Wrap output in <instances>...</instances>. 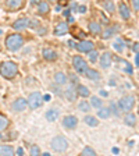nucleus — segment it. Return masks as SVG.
<instances>
[{
    "label": "nucleus",
    "instance_id": "obj_54",
    "mask_svg": "<svg viewBox=\"0 0 139 156\" xmlns=\"http://www.w3.org/2000/svg\"><path fill=\"white\" fill-rule=\"evenodd\" d=\"M49 2H56V0H49Z\"/></svg>",
    "mask_w": 139,
    "mask_h": 156
},
{
    "label": "nucleus",
    "instance_id": "obj_28",
    "mask_svg": "<svg viewBox=\"0 0 139 156\" xmlns=\"http://www.w3.org/2000/svg\"><path fill=\"white\" fill-rule=\"evenodd\" d=\"M85 123H86L88 126H91V127H96L97 124H99V121H97L95 117H92V116H86L85 117Z\"/></svg>",
    "mask_w": 139,
    "mask_h": 156
},
{
    "label": "nucleus",
    "instance_id": "obj_19",
    "mask_svg": "<svg viewBox=\"0 0 139 156\" xmlns=\"http://www.w3.org/2000/svg\"><path fill=\"white\" fill-rule=\"evenodd\" d=\"M0 155H3V156H11L14 155V151L11 146L9 145H2L0 146Z\"/></svg>",
    "mask_w": 139,
    "mask_h": 156
},
{
    "label": "nucleus",
    "instance_id": "obj_37",
    "mask_svg": "<svg viewBox=\"0 0 139 156\" xmlns=\"http://www.w3.org/2000/svg\"><path fill=\"white\" fill-rule=\"evenodd\" d=\"M132 6L135 11H139V0H132Z\"/></svg>",
    "mask_w": 139,
    "mask_h": 156
},
{
    "label": "nucleus",
    "instance_id": "obj_2",
    "mask_svg": "<svg viewBox=\"0 0 139 156\" xmlns=\"http://www.w3.org/2000/svg\"><path fill=\"white\" fill-rule=\"evenodd\" d=\"M24 43V39L21 35H17V34H13V35H9L6 39V48L11 52H16L18 50Z\"/></svg>",
    "mask_w": 139,
    "mask_h": 156
},
{
    "label": "nucleus",
    "instance_id": "obj_38",
    "mask_svg": "<svg viewBox=\"0 0 139 156\" xmlns=\"http://www.w3.org/2000/svg\"><path fill=\"white\" fill-rule=\"evenodd\" d=\"M29 27H32V28H36V27H39V23L36 21V20H33V21H29Z\"/></svg>",
    "mask_w": 139,
    "mask_h": 156
},
{
    "label": "nucleus",
    "instance_id": "obj_49",
    "mask_svg": "<svg viewBox=\"0 0 139 156\" xmlns=\"http://www.w3.org/2000/svg\"><path fill=\"white\" fill-rule=\"evenodd\" d=\"M68 43H70V46H71V48H75V45H74V42H72V41H70Z\"/></svg>",
    "mask_w": 139,
    "mask_h": 156
},
{
    "label": "nucleus",
    "instance_id": "obj_34",
    "mask_svg": "<svg viewBox=\"0 0 139 156\" xmlns=\"http://www.w3.org/2000/svg\"><path fill=\"white\" fill-rule=\"evenodd\" d=\"M89 53V60H91V62H96L97 60V55H99V53L96 52V50H93V49H92L91 52H88Z\"/></svg>",
    "mask_w": 139,
    "mask_h": 156
},
{
    "label": "nucleus",
    "instance_id": "obj_47",
    "mask_svg": "<svg viewBox=\"0 0 139 156\" xmlns=\"http://www.w3.org/2000/svg\"><path fill=\"white\" fill-rule=\"evenodd\" d=\"M63 14H64L65 17H68V16H70V10L67 9V10H65V11H64V13H63Z\"/></svg>",
    "mask_w": 139,
    "mask_h": 156
},
{
    "label": "nucleus",
    "instance_id": "obj_32",
    "mask_svg": "<svg viewBox=\"0 0 139 156\" xmlns=\"http://www.w3.org/2000/svg\"><path fill=\"white\" fill-rule=\"evenodd\" d=\"M116 31H117V27H114V28H107V29H106V32L103 34V38H104V39L110 38V36L113 35V34L116 32Z\"/></svg>",
    "mask_w": 139,
    "mask_h": 156
},
{
    "label": "nucleus",
    "instance_id": "obj_8",
    "mask_svg": "<svg viewBox=\"0 0 139 156\" xmlns=\"http://www.w3.org/2000/svg\"><path fill=\"white\" fill-rule=\"evenodd\" d=\"M78 124V119L75 116H65L63 119V126L65 128H75Z\"/></svg>",
    "mask_w": 139,
    "mask_h": 156
},
{
    "label": "nucleus",
    "instance_id": "obj_33",
    "mask_svg": "<svg viewBox=\"0 0 139 156\" xmlns=\"http://www.w3.org/2000/svg\"><path fill=\"white\" fill-rule=\"evenodd\" d=\"M91 102H92V105H93L95 107H97V109L102 106V99H99L97 96H92L91 98Z\"/></svg>",
    "mask_w": 139,
    "mask_h": 156
},
{
    "label": "nucleus",
    "instance_id": "obj_40",
    "mask_svg": "<svg viewBox=\"0 0 139 156\" xmlns=\"http://www.w3.org/2000/svg\"><path fill=\"white\" fill-rule=\"evenodd\" d=\"M17 155H19V156L24 155V149H23V148H18V149H17Z\"/></svg>",
    "mask_w": 139,
    "mask_h": 156
},
{
    "label": "nucleus",
    "instance_id": "obj_36",
    "mask_svg": "<svg viewBox=\"0 0 139 156\" xmlns=\"http://www.w3.org/2000/svg\"><path fill=\"white\" fill-rule=\"evenodd\" d=\"M123 64H124V68H125L127 73H132V67H131L128 63H127V62H123Z\"/></svg>",
    "mask_w": 139,
    "mask_h": 156
},
{
    "label": "nucleus",
    "instance_id": "obj_23",
    "mask_svg": "<svg viewBox=\"0 0 139 156\" xmlns=\"http://www.w3.org/2000/svg\"><path fill=\"white\" fill-rule=\"evenodd\" d=\"M77 92H78V95H81V96H84V98L89 96V89H88L85 85H78V87H77Z\"/></svg>",
    "mask_w": 139,
    "mask_h": 156
},
{
    "label": "nucleus",
    "instance_id": "obj_27",
    "mask_svg": "<svg viewBox=\"0 0 139 156\" xmlns=\"http://www.w3.org/2000/svg\"><path fill=\"white\" fill-rule=\"evenodd\" d=\"M49 11V4L45 3V2H40L39 3V7H38V13L39 14H46Z\"/></svg>",
    "mask_w": 139,
    "mask_h": 156
},
{
    "label": "nucleus",
    "instance_id": "obj_3",
    "mask_svg": "<svg viewBox=\"0 0 139 156\" xmlns=\"http://www.w3.org/2000/svg\"><path fill=\"white\" fill-rule=\"evenodd\" d=\"M52 148L56 152H64L68 148V141L64 136H56L52 140Z\"/></svg>",
    "mask_w": 139,
    "mask_h": 156
},
{
    "label": "nucleus",
    "instance_id": "obj_52",
    "mask_svg": "<svg viewBox=\"0 0 139 156\" xmlns=\"http://www.w3.org/2000/svg\"><path fill=\"white\" fill-rule=\"evenodd\" d=\"M134 49H135V50H139V45H135L134 46Z\"/></svg>",
    "mask_w": 139,
    "mask_h": 156
},
{
    "label": "nucleus",
    "instance_id": "obj_53",
    "mask_svg": "<svg viewBox=\"0 0 139 156\" xmlns=\"http://www.w3.org/2000/svg\"><path fill=\"white\" fill-rule=\"evenodd\" d=\"M2 34H3V31H2V29H0V35H2Z\"/></svg>",
    "mask_w": 139,
    "mask_h": 156
},
{
    "label": "nucleus",
    "instance_id": "obj_10",
    "mask_svg": "<svg viewBox=\"0 0 139 156\" xmlns=\"http://www.w3.org/2000/svg\"><path fill=\"white\" fill-rule=\"evenodd\" d=\"M28 27H29V20L28 18H19L13 24V28L17 29V31H24V29H26Z\"/></svg>",
    "mask_w": 139,
    "mask_h": 156
},
{
    "label": "nucleus",
    "instance_id": "obj_39",
    "mask_svg": "<svg viewBox=\"0 0 139 156\" xmlns=\"http://www.w3.org/2000/svg\"><path fill=\"white\" fill-rule=\"evenodd\" d=\"M78 11H79V13H85V11H86V7H85V6H79Z\"/></svg>",
    "mask_w": 139,
    "mask_h": 156
},
{
    "label": "nucleus",
    "instance_id": "obj_25",
    "mask_svg": "<svg viewBox=\"0 0 139 156\" xmlns=\"http://www.w3.org/2000/svg\"><path fill=\"white\" fill-rule=\"evenodd\" d=\"M103 6H104V9H106L109 13H113L114 10H116V6H114V3L111 2V0H104Z\"/></svg>",
    "mask_w": 139,
    "mask_h": 156
},
{
    "label": "nucleus",
    "instance_id": "obj_1",
    "mask_svg": "<svg viewBox=\"0 0 139 156\" xmlns=\"http://www.w3.org/2000/svg\"><path fill=\"white\" fill-rule=\"evenodd\" d=\"M18 73V67L13 62H4L0 64V75L4 78H13Z\"/></svg>",
    "mask_w": 139,
    "mask_h": 156
},
{
    "label": "nucleus",
    "instance_id": "obj_12",
    "mask_svg": "<svg viewBox=\"0 0 139 156\" xmlns=\"http://www.w3.org/2000/svg\"><path fill=\"white\" fill-rule=\"evenodd\" d=\"M77 95H78L77 88H74V85H70V87L67 88V91H65V98H67L68 101L74 102L75 99H77Z\"/></svg>",
    "mask_w": 139,
    "mask_h": 156
},
{
    "label": "nucleus",
    "instance_id": "obj_14",
    "mask_svg": "<svg viewBox=\"0 0 139 156\" xmlns=\"http://www.w3.org/2000/svg\"><path fill=\"white\" fill-rule=\"evenodd\" d=\"M67 31H68V25L65 23H60L57 27L54 28V34L57 36H63V35H65L67 34Z\"/></svg>",
    "mask_w": 139,
    "mask_h": 156
},
{
    "label": "nucleus",
    "instance_id": "obj_6",
    "mask_svg": "<svg viewBox=\"0 0 139 156\" xmlns=\"http://www.w3.org/2000/svg\"><path fill=\"white\" fill-rule=\"evenodd\" d=\"M134 105H135V98L134 96H125L123 98L120 102H118V106L123 112H130L134 109Z\"/></svg>",
    "mask_w": 139,
    "mask_h": 156
},
{
    "label": "nucleus",
    "instance_id": "obj_7",
    "mask_svg": "<svg viewBox=\"0 0 139 156\" xmlns=\"http://www.w3.org/2000/svg\"><path fill=\"white\" fill-rule=\"evenodd\" d=\"M26 106H28V102H26V99H23V98H19V99L14 101L13 105H11V107H13L14 112H23V110H25Z\"/></svg>",
    "mask_w": 139,
    "mask_h": 156
},
{
    "label": "nucleus",
    "instance_id": "obj_51",
    "mask_svg": "<svg viewBox=\"0 0 139 156\" xmlns=\"http://www.w3.org/2000/svg\"><path fill=\"white\" fill-rule=\"evenodd\" d=\"M113 152L114 153H118V148H113Z\"/></svg>",
    "mask_w": 139,
    "mask_h": 156
},
{
    "label": "nucleus",
    "instance_id": "obj_21",
    "mask_svg": "<svg viewBox=\"0 0 139 156\" xmlns=\"http://www.w3.org/2000/svg\"><path fill=\"white\" fill-rule=\"evenodd\" d=\"M54 81L57 82V84H65V82H67V75H65L64 73H56Z\"/></svg>",
    "mask_w": 139,
    "mask_h": 156
},
{
    "label": "nucleus",
    "instance_id": "obj_46",
    "mask_svg": "<svg viewBox=\"0 0 139 156\" xmlns=\"http://www.w3.org/2000/svg\"><path fill=\"white\" fill-rule=\"evenodd\" d=\"M135 62H136V66H139V53L136 55V57H135Z\"/></svg>",
    "mask_w": 139,
    "mask_h": 156
},
{
    "label": "nucleus",
    "instance_id": "obj_43",
    "mask_svg": "<svg viewBox=\"0 0 139 156\" xmlns=\"http://www.w3.org/2000/svg\"><path fill=\"white\" fill-rule=\"evenodd\" d=\"M43 99H45V102H49L50 99H52V96H50V95H45V98H43Z\"/></svg>",
    "mask_w": 139,
    "mask_h": 156
},
{
    "label": "nucleus",
    "instance_id": "obj_24",
    "mask_svg": "<svg viewBox=\"0 0 139 156\" xmlns=\"http://www.w3.org/2000/svg\"><path fill=\"white\" fill-rule=\"evenodd\" d=\"M124 121H125V124L127 126H131V127H134L135 126V121H136V119H135V116L134 114H131V113H128L125 116V119H124Z\"/></svg>",
    "mask_w": 139,
    "mask_h": 156
},
{
    "label": "nucleus",
    "instance_id": "obj_11",
    "mask_svg": "<svg viewBox=\"0 0 139 156\" xmlns=\"http://www.w3.org/2000/svg\"><path fill=\"white\" fill-rule=\"evenodd\" d=\"M111 55L109 52H106V53H103L102 55V57H100V66L103 68H107V67H110L111 66Z\"/></svg>",
    "mask_w": 139,
    "mask_h": 156
},
{
    "label": "nucleus",
    "instance_id": "obj_41",
    "mask_svg": "<svg viewBox=\"0 0 139 156\" xmlns=\"http://www.w3.org/2000/svg\"><path fill=\"white\" fill-rule=\"evenodd\" d=\"M38 34H39V35H43V34H46V28H39Z\"/></svg>",
    "mask_w": 139,
    "mask_h": 156
},
{
    "label": "nucleus",
    "instance_id": "obj_13",
    "mask_svg": "<svg viewBox=\"0 0 139 156\" xmlns=\"http://www.w3.org/2000/svg\"><path fill=\"white\" fill-rule=\"evenodd\" d=\"M42 55L46 60H49V62H53V60L57 58V53H56V50H53V49H43Z\"/></svg>",
    "mask_w": 139,
    "mask_h": 156
},
{
    "label": "nucleus",
    "instance_id": "obj_42",
    "mask_svg": "<svg viewBox=\"0 0 139 156\" xmlns=\"http://www.w3.org/2000/svg\"><path fill=\"white\" fill-rule=\"evenodd\" d=\"M70 77H71V80H72V82H77V81H78V78H77V75H75V74H72V75H70Z\"/></svg>",
    "mask_w": 139,
    "mask_h": 156
},
{
    "label": "nucleus",
    "instance_id": "obj_29",
    "mask_svg": "<svg viewBox=\"0 0 139 156\" xmlns=\"http://www.w3.org/2000/svg\"><path fill=\"white\" fill-rule=\"evenodd\" d=\"M113 46H114V49H116V50H118V52H123L124 48H125V45H124V42L121 41V39H117L116 42L113 43Z\"/></svg>",
    "mask_w": 139,
    "mask_h": 156
},
{
    "label": "nucleus",
    "instance_id": "obj_31",
    "mask_svg": "<svg viewBox=\"0 0 139 156\" xmlns=\"http://www.w3.org/2000/svg\"><path fill=\"white\" fill-rule=\"evenodd\" d=\"M82 155H84V156H95V155H96V152H95L92 148L86 146V148H84V151H82Z\"/></svg>",
    "mask_w": 139,
    "mask_h": 156
},
{
    "label": "nucleus",
    "instance_id": "obj_45",
    "mask_svg": "<svg viewBox=\"0 0 139 156\" xmlns=\"http://www.w3.org/2000/svg\"><path fill=\"white\" fill-rule=\"evenodd\" d=\"M40 2H42V0H31V3L32 4H39Z\"/></svg>",
    "mask_w": 139,
    "mask_h": 156
},
{
    "label": "nucleus",
    "instance_id": "obj_48",
    "mask_svg": "<svg viewBox=\"0 0 139 156\" xmlns=\"http://www.w3.org/2000/svg\"><path fill=\"white\" fill-rule=\"evenodd\" d=\"M100 95L102 96H107V92L106 91H100Z\"/></svg>",
    "mask_w": 139,
    "mask_h": 156
},
{
    "label": "nucleus",
    "instance_id": "obj_44",
    "mask_svg": "<svg viewBox=\"0 0 139 156\" xmlns=\"http://www.w3.org/2000/svg\"><path fill=\"white\" fill-rule=\"evenodd\" d=\"M111 109H113V112H114V113H116V114H118V110H117V109H116V105H111Z\"/></svg>",
    "mask_w": 139,
    "mask_h": 156
},
{
    "label": "nucleus",
    "instance_id": "obj_17",
    "mask_svg": "<svg viewBox=\"0 0 139 156\" xmlns=\"http://www.w3.org/2000/svg\"><path fill=\"white\" fill-rule=\"evenodd\" d=\"M7 6L11 10H18L24 6V0H7Z\"/></svg>",
    "mask_w": 139,
    "mask_h": 156
},
{
    "label": "nucleus",
    "instance_id": "obj_5",
    "mask_svg": "<svg viewBox=\"0 0 139 156\" xmlns=\"http://www.w3.org/2000/svg\"><path fill=\"white\" fill-rule=\"evenodd\" d=\"M72 66H74L75 71H77L78 74H82V73H85L88 70V63L85 62L81 56H75V57L72 58Z\"/></svg>",
    "mask_w": 139,
    "mask_h": 156
},
{
    "label": "nucleus",
    "instance_id": "obj_35",
    "mask_svg": "<svg viewBox=\"0 0 139 156\" xmlns=\"http://www.w3.org/2000/svg\"><path fill=\"white\" fill-rule=\"evenodd\" d=\"M31 155H33V156L40 155V149H39L38 146H32V148H31Z\"/></svg>",
    "mask_w": 139,
    "mask_h": 156
},
{
    "label": "nucleus",
    "instance_id": "obj_26",
    "mask_svg": "<svg viewBox=\"0 0 139 156\" xmlns=\"http://www.w3.org/2000/svg\"><path fill=\"white\" fill-rule=\"evenodd\" d=\"M7 126H9V119L6 116H3V114H0V131L6 130Z\"/></svg>",
    "mask_w": 139,
    "mask_h": 156
},
{
    "label": "nucleus",
    "instance_id": "obj_15",
    "mask_svg": "<svg viewBox=\"0 0 139 156\" xmlns=\"http://www.w3.org/2000/svg\"><path fill=\"white\" fill-rule=\"evenodd\" d=\"M118 9H120V16L123 17L124 20H128L131 17V11H130V9H128V6H127L125 3H121L120 6H118Z\"/></svg>",
    "mask_w": 139,
    "mask_h": 156
},
{
    "label": "nucleus",
    "instance_id": "obj_4",
    "mask_svg": "<svg viewBox=\"0 0 139 156\" xmlns=\"http://www.w3.org/2000/svg\"><path fill=\"white\" fill-rule=\"evenodd\" d=\"M26 102H28V106L31 107V109H38V107L43 103V96L39 94V92H33V94L29 95Z\"/></svg>",
    "mask_w": 139,
    "mask_h": 156
},
{
    "label": "nucleus",
    "instance_id": "obj_20",
    "mask_svg": "<svg viewBox=\"0 0 139 156\" xmlns=\"http://www.w3.org/2000/svg\"><path fill=\"white\" fill-rule=\"evenodd\" d=\"M111 110L109 109V107H99V110H97V116L100 117V119H107V117L110 116Z\"/></svg>",
    "mask_w": 139,
    "mask_h": 156
},
{
    "label": "nucleus",
    "instance_id": "obj_16",
    "mask_svg": "<svg viewBox=\"0 0 139 156\" xmlns=\"http://www.w3.org/2000/svg\"><path fill=\"white\" fill-rule=\"evenodd\" d=\"M58 110L57 109H49L47 112H46V120L47 121H56L58 119Z\"/></svg>",
    "mask_w": 139,
    "mask_h": 156
},
{
    "label": "nucleus",
    "instance_id": "obj_50",
    "mask_svg": "<svg viewBox=\"0 0 139 156\" xmlns=\"http://www.w3.org/2000/svg\"><path fill=\"white\" fill-rule=\"evenodd\" d=\"M67 2H68V0H60V4H65Z\"/></svg>",
    "mask_w": 139,
    "mask_h": 156
},
{
    "label": "nucleus",
    "instance_id": "obj_55",
    "mask_svg": "<svg viewBox=\"0 0 139 156\" xmlns=\"http://www.w3.org/2000/svg\"><path fill=\"white\" fill-rule=\"evenodd\" d=\"M0 140H2V135H0Z\"/></svg>",
    "mask_w": 139,
    "mask_h": 156
},
{
    "label": "nucleus",
    "instance_id": "obj_22",
    "mask_svg": "<svg viewBox=\"0 0 139 156\" xmlns=\"http://www.w3.org/2000/svg\"><path fill=\"white\" fill-rule=\"evenodd\" d=\"M89 31H91L92 34H95V35H96V34H100L102 32V28H100V24H97V23H91L89 24Z\"/></svg>",
    "mask_w": 139,
    "mask_h": 156
},
{
    "label": "nucleus",
    "instance_id": "obj_30",
    "mask_svg": "<svg viewBox=\"0 0 139 156\" xmlns=\"http://www.w3.org/2000/svg\"><path fill=\"white\" fill-rule=\"evenodd\" d=\"M78 109H79L81 112H85V113H86V112L91 110V106H89L88 102H81V103L78 105Z\"/></svg>",
    "mask_w": 139,
    "mask_h": 156
},
{
    "label": "nucleus",
    "instance_id": "obj_18",
    "mask_svg": "<svg viewBox=\"0 0 139 156\" xmlns=\"http://www.w3.org/2000/svg\"><path fill=\"white\" fill-rule=\"evenodd\" d=\"M85 74H86V77L89 78V80H93V81H96V80H99V78H100V74H99V71H96V70H92V68H88L86 71H85Z\"/></svg>",
    "mask_w": 139,
    "mask_h": 156
},
{
    "label": "nucleus",
    "instance_id": "obj_9",
    "mask_svg": "<svg viewBox=\"0 0 139 156\" xmlns=\"http://www.w3.org/2000/svg\"><path fill=\"white\" fill-rule=\"evenodd\" d=\"M75 48L79 50V52H91L92 49H93V42H91V41H82V42H79L78 45H75Z\"/></svg>",
    "mask_w": 139,
    "mask_h": 156
}]
</instances>
